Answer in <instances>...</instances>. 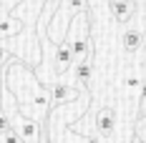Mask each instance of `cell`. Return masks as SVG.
I'll use <instances>...</instances> for the list:
<instances>
[{
  "mask_svg": "<svg viewBox=\"0 0 146 143\" xmlns=\"http://www.w3.org/2000/svg\"><path fill=\"white\" fill-rule=\"evenodd\" d=\"M73 63H76V58H73V50H71V35H66L60 40L56 55H53V73H56V78H60Z\"/></svg>",
  "mask_w": 146,
  "mask_h": 143,
  "instance_id": "6da1fadb",
  "label": "cell"
},
{
  "mask_svg": "<svg viewBox=\"0 0 146 143\" xmlns=\"http://www.w3.org/2000/svg\"><path fill=\"white\" fill-rule=\"evenodd\" d=\"M48 96H50V105L58 108V105H66V103H73L78 98V88L68 86V83H53L48 88Z\"/></svg>",
  "mask_w": 146,
  "mask_h": 143,
  "instance_id": "7a4b0ae2",
  "label": "cell"
},
{
  "mask_svg": "<svg viewBox=\"0 0 146 143\" xmlns=\"http://www.w3.org/2000/svg\"><path fill=\"white\" fill-rule=\"evenodd\" d=\"M108 8H111V15L116 18V23H129L133 15H136V0H108Z\"/></svg>",
  "mask_w": 146,
  "mask_h": 143,
  "instance_id": "3957f363",
  "label": "cell"
},
{
  "mask_svg": "<svg viewBox=\"0 0 146 143\" xmlns=\"http://www.w3.org/2000/svg\"><path fill=\"white\" fill-rule=\"evenodd\" d=\"M113 128H116V111L113 108H101L96 113V130H98V136L101 138H111Z\"/></svg>",
  "mask_w": 146,
  "mask_h": 143,
  "instance_id": "277c9868",
  "label": "cell"
},
{
  "mask_svg": "<svg viewBox=\"0 0 146 143\" xmlns=\"http://www.w3.org/2000/svg\"><path fill=\"white\" fill-rule=\"evenodd\" d=\"M121 43H123V50H126L129 55H136V53L141 50V45H144V35H141V30L129 28L126 33H123Z\"/></svg>",
  "mask_w": 146,
  "mask_h": 143,
  "instance_id": "5b68a950",
  "label": "cell"
},
{
  "mask_svg": "<svg viewBox=\"0 0 146 143\" xmlns=\"http://www.w3.org/2000/svg\"><path fill=\"white\" fill-rule=\"evenodd\" d=\"M133 128H136V138H139L141 143H146V115L136 121V126H133Z\"/></svg>",
  "mask_w": 146,
  "mask_h": 143,
  "instance_id": "8992f818",
  "label": "cell"
},
{
  "mask_svg": "<svg viewBox=\"0 0 146 143\" xmlns=\"http://www.w3.org/2000/svg\"><path fill=\"white\" fill-rule=\"evenodd\" d=\"M144 115H146V80L141 86V105H139V118H144Z\"/></svg>",
  "mask_w": 146,
  "mask_h": 143,
  "instance_id": "52a82bcc",
  "label": "cell"
},
{
  "mask_svg": "<svg viewBox=\"0 0 146 143\" xmlns=\"http://www.w3.org/2000/svg\"><path fill=\"white\" fill-rule=\"evenodd\" d=\"M126 86H129V88H139V86H144V83H141L139 78H133V75H131V78H126Z\"/></svg>",
  "mask_w": 146,
  "mask_h": 143,
  "instance_id": "ba28073f",
  "label": "cell"
},
{
  "mask_svg": "<svg viewBox=\"0 0 146 143\" xmlns=\"http://www.w3.org/2000/svg\"><path fill=\"white\" fill-rule=\"evenodd\" d=\"M83 143H101L98 138H91V136H83Z\"/></svg>",
  "mask_w": 146,
  "mask_h": 143,
  "instance_id": "9c48e42d",
  "label": "cell"
}]
</instances>
